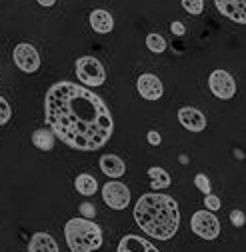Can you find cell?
<instances>
[{"label":"cell","instance_id":"cell-18","mask_svg":"<svg viewBox=\"0 0 246 252\" xmlns=\"http://www.w3.org/2000/svg\"><path fill=\"white\" fill-rule=\"evenodd\" d=\"M32 144L44 152L52 150L54 148V134L48 130V128H38L32 132Z\"/></svg>","mask_w":246,"mask_h":252},{"label":"cell","instance_id":"cell-3","mask_svg":"<svg viewBox=\"0 0 246 252\" xmlns=\"http://www.w3.org/2000/svg\"><path fill=\"white\" fill-rule=\"evenodd\" d=\"M64 238L70 252H94L102 244V230L90 218H70L64 224Z\"/></svg>","mask_w":246,"mask_h":252},{"label":"cell","instance_id":"cell-24","mask_svg":"<svg viewBox=\"0 0 246 252\" xmlns=\"http://www.w3.org/2000/svg\"><path fill=\"white\" fill-rule=\"evenodd\" d=\"M230 222H232L236 228L244 226V212H242V210H232V212H230Z\"/></svg>","mask_w":246,"mask_h":252},{"label":"cell","instance_id":"cell-5","mask_svg":"<svg viewBox=\"0 0 246 252\" xmlns=\"http://www.w3.org/2000/svg\"><path fill=\"white\" fill-rule=\"evenodd\" d=\"M192 232L202 240H214L220 234V220L210 210H198L190 220Z\"/></svg>","mask_w":246,"mask_h":252},{"label":"cell","instance_id":"cell-22","mask_svg":"<svg viewBox=\"0 0 246 252\" xmlns=\"http://www.w3.org/2000/svg\"><path fill=\"white\" fill-rule=\"evenodd\" d=\"M194 184H196V188H198L200 192L210 194V180H208L206 174H196V176H194Z\"/></svg>","mask_w":246,"mask_h":252},{"label":"cell","instance_id":"cell-16","mask_svg":"<svg viewBox=\"0 0 246 252\" xmlns=\"http://www.w3.org/2000/svg\"><path fill=\"white\" fill-rule=\"evenodd\" d=\"M148 180H150L152 190H164V188L170 186V174L160 166L148 168Z\"/></svg>","mask_w":246,"mask_h":252},{"label":"cell","instance_id":"cell-11","mask_svg":"<svg viewBox=\"0 0 246 252\" xmlns=\"http://www.w3.org/2000/svg\"><path fill=\"white\" fill-rule=\"evenodd\" d=\"M218 12L238 24L246 22V0H214Z\"/></svg>","mask_w":246,"mask_h":252},{"label":"cell","instance_id":"cell-17","mask_svg":"<svg viewBox=\"0 0 246 252\" xmlns=\"http://www.w3.org/2000/svg\"><path fill=\"white\" fill-rule=\"evenodd\" d=\"M74 186H76V190L84 196H92L96 190H98V182L94 176H90V174H78L76 180H74Z\"/></svg>","mask_w":246,"mask_h":252},{"label":"cell","instance_id":"cell-27","mask_svg":"<svg viewBox=\"0 0 246 252\" xmlns=\"http://www.w3.org/2000/svg\"><path fill=\"white\" fill-rule=\"evenodd\" d=\"M170 30H172V32H174L176 36H182L184 32H186V28H184V24H182V22H172V24H170Z\"/></svg>","mask_w":246,"mask_h":252},{"label":"cell","instance_id":"cell-8","mask_svg":"<svg viewBox=\"0 0 246 252\" xmlns=\"http://www.w3.org/2000/svg\"><path fill=\"white\" fill-rule=\"evenodd\" d=\"M208 86L214 96L220 100H230L236 92V82L226 70H214L208 76Z\"/></svg>","mask_w":246,"mask_h":252},{"label":"cell","instance_id":"cell-21","mask_svg":"<svg viewBox=\"0 0 246 252\" xmlns=\"http://www.w3.org/2000/svg\"><path fill=\"white\" fill-rule=\"evenodd\" d=\"M12 116V110H10V104L0 96V126H4Z\"/></svg>","mask_w":246,"mask_h":252},{"label":"cell","instance_id":"cell-20","mask_svg":"<svg viewBox=\"0 0 246 252\" xmlns=\"http://www.w3.org/2000/svg\"><path fill=\"white\" fill-rule=\"evenodd\" d=\"M182 8L192 16H198L204 10V0H182Z\"/></svg>","mask_w":246,"mask_h":252},{"label":"cell","instance_id":"cell-6","mask_svg":"<svg viewBox=\"0 0 246 252\" xmlns=\"http://www.w3.org/2000/svg\"><path fill=\"white\" fill-rule=\"evenodd\" d=\"M102 198L106 206L112 210H124L130 204V190L126 184H122L118 180H110L102 186Z\"/></svg>","mask_w":246,"mask_h":252},{"label":"cell","instance_id":"cell-19","mask_svg":"<svg viewBox=\"0 0 246 252\" xmlns=\"http://www.w3.org/2000/svg\"><path fill=\"white\" fill-rule=\"evenodd\" d=\"M146 46H148V50L160 54V52H164V50H166V40H164L160 34L152 32V34H148V36H146Z\"/></svg>","mask_w":246,"mask_h":252},{"label":"cell","instance_id":"cell-1","mask_svg":"<svg viewBox=\"0 0 246 252\" xmlns=\"http://www.w3.org/2000/svg\"><path fill=\"white\" fill-rule=\"evenodd\" d=\"M44 116L52 134L74 150H98L108 142L114 130L104 100L92 90L68 80L48 88Z\"/></svg>","mask_w":246,"mask_h":252},{"label":"cell","instance_id":"cell-4","mask_svg":"<svg viewBox=\"0 0 246 252\" xmlns=\"http://www.w3.org/2000/svg\"><path fill=\"white\" fill-rule=\"evenodd\" d=\"M76 76L84 86H90V88L102 86L106 80L102 62L94 56H82L76 60Z\"/></svg>","mask_w":246,"mask_h":252},{"label":"cell","instance_id":"cell-15","mask_svg":"<svg viewBox=\"0 0 246 252\" xmlns=\"http://www.w3.org/2000/svg\"><path fill=\"white\" fill-rule=\"evenodd\" d=\"M28 252H58V244L50 234L36 232L28 242Z\"/></svg>","mask_w":246,"mask_h":252},{"label":"cell","instance_id":"cell-14","mask_svg":"<svg viewBox=\"0 0 246 252\" xmlns=\"http://www.w3.org/2000/svg\"><path fill=\"white\" fill-rule=\"evenodd\" d=\"M100 170L108 176V178H120L126 170V164L122 158H118L116 154H104L100 156Z\"/></svg>","mask_w":246,"mask_h":252},{"label":"cell","instance_id":"cell-7","mask_svg":"<svg viewBox=\"0 0 246 252\" xmlns=\"http://www.w3.org/2000/svg\"><path fill=\"white\" fill-rule=\"evenodd\" d=\"M12 58H14V64L26 74H32L40 68V54L32 44H28V42L16 44L14 52H12Z\"/></svg>","mask_w":246,"mask_h":252},{"label":"cell","instance_id":"cell-12","mask_svg":"<svg viewBox=\"0 0 246 252\" xmlns=\"http://www.w3.org/2000/svg\"><path fill=\"white\" fill-rule=\"evenodd\" d=\"M116 252H160L154 244H150L146 238L136 236V234H126L118 242Z\"/></svg>","mask_w":246,"mask_h":252},{"label":"cell","instance_id":"cell-23","mask_svg":"<svg viewBox=\"0 0 246 252\" xmlns=\"http://www.w3.org/2000/svg\"><path fill=\"white\" fill-rule=\"evenodd\" d=\"M204 206L210 212H216V210H220V198L214 194H204Z\"/></svg>","mask_w":246,"mask_h":252},{"label":"cell","instance_id":"cell-10","mask_svg":"<svg viewBox=\"0 0 246 252\" xmlns=\"http://www.w3.org/2000/svg\"><path fill=\"white\" fill-rule=\"evenodd\" d=\"M178 120L186 130L190 132H202L206 128V118L204 114L194 106H184L178 110Z\"/></svg>","mask_w":246,"mask_h":252},{"label":"cell","instance_id":"cell-9","mask_svg":"<svg viewBox=\"0 0 246 252\" xmlns=\"http://www.w3.org/2000/svg\"><path fill=\"white\" fill-rule=\"evenodd\" d=\"M138 94L146 100H158L164 94V86L156 74H142L136 82Z\"/></svg>","mask_w":246,"mask_h":252},{"label":"cell","instance_id":"cell-26","mask_svg":"<svg viewBox=\"0 0 246 252\" xmlns=\"http://www.w3.org/2000/svg\"><path fill=\"white\" fill-rule=\"evenodd\" d=\"M146 140H148L152 146H158V144H160V134H158L156 130H150V132L146 134Z\"/></svg>","mask_w":246,"mask_h":252},{"label":"cell","instance_id":"cell-13","mask_svg":"<svg viewBox=\"0 0 246 252\" xmlns=\"http://www.w3.org/2000/svg\"><path fill=\"white\" fill-rule=\"evenodd\" d=\"M90 26L94 32L98 34H108L112 32L114 28V20H112V14L108 10H102V8H96L90 12Z\"/></svg>","mask_w":246,"mask_h":252},{"label":"cell","instance_id":"cell-2","mask_svg":"<svg viewBox=\"0 0 246 252\" xmlns=\"http://www.w3.org/2000/svg\"><path fill=\"white\" fill-rule=\"evenodd\" d=\"M134 220L138 228L150 238L170 240L180 226V206L168 194L150 192L138 198L134 206Z\"/></svg>","mask_w":246,"mask_h":252},{"label":"cell","instance_id":"cell-25","mask_svg":"<svg viewBox=\"0 0 246 252\" xmlns=\"http://www.w3.org/2000/svg\"><path fill=\"white\" fill-rule=\"evenodd\" d=\"M80 214L84 216V218H94V214H96V208L92 206V204H80Z\"/></svg>","mask_w":246,"mask_h":252},{"label":"cell","instance_id":"cell-28","mask_svg":"<svg viewBox=\"0 0 246 252\" xmlns=\"http://www.w3.org/2000/svg\"><path fill=\"white\" fill-rule=\"evenodd\" d=\"M36 2H38L40 6H44V8H48V6H52V4L56 2V0H36Z\"/></svg>","mask_w":246,"mask_h":252}]
</instances>
